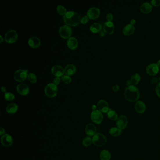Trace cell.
I'll return each mask as SVG.
<instances>
[{"label": "cell", "mask_w": 160, "mask_h": 160, "mask_svg": "<svg viewBox=\"0 0 160 160\" xmlns=\"http://www.w3.org/2000/svg\"><path fill=\"white\" fill-rule=\"evenodd\" d=\"M93 143L97 147H102L105 145L107 142V139L102 133H96L92 138Z\"/></svg>", "instance_id": "3957f363"}, {"label": "cell", "mask_w": 160, "mask_h": 160, "mask_svg": "<svg viewBox=\"0 0 160 160\" xmlns=\"http://www.w3.org/2000/svg\"><path fill=\"white\" fill-rule=\"evenodd\" d=\"M65 73L68 76L73 75L76 71V67L73 64H68L65 67Z\"/></svg>", "instance_id": "603a6c76"}, {"label": "cell", "mask_w": 160, "mask_h": 160, "mask_svg": "<svg viewBox=\"0 0 160 160\" xmlns=\"http://www.w3.org/2000/svg\"><path fill=\"white\" fill-rule=\"evenodd\" d=\"M136 23V20L134 19H132L131 20V25H134Z\"/></svg>", "instance_id": "f6af8a7d"}, {"label": "cell", "mask_w": 160, "mask_h": 160, "mask_svg": "<svg viewBox=\"0 0 160 160\" xmlns=\"http://www.w3.org/2000/svg\"><path fill=\"white\" fill-rule=\"evenodd\" d=\"M1 143L3 146L10 147L12 145L13 139L11 136L8 134H5L1 137Z\"/></svg>", "instance_id": "4fadbf2b"}, {"label": "cell", "mask_w": 160, "mask_h": 160, "mask_svg": "<svg viewBox=\"0 0 160 160\" xmlns=\"http://www.w3.org/2000/svg\"><path fill=\"white\" fill-rule=\"evenodd\" d=\"M107 20V21H109V22H111L113 19V16L112 14L109 13L107 14L106 16Z\"/></svg>", "instance_id": "f35d334b"}, {"label": "cell", "mask_w": 160, "mask_h": 160, "mask_svg": "<svg viewBox=\"0 0 160 160\" xmlns=\"http://www.w3.org/2000/svg\"><path fill=\"white\" fill-rule=\"evenodd\" d=\"M128 119L125 115H121L118 117V118L116 120V126L121 130L126 128L128 125Z\"/></svg>", "instance_id": "9c48e42d"}, {"label": "cell", "mask_w": 160, "mask_h": 160, "mask_svg": "<svg viewBox=\"0 0 160 160\" xmlns=\"http://www.w3.org/2000/svg\"><path fill=\"white\" fill-rule=\"evenodd\" d=\"M97 108L98 110L101 112L106 113L109 110V105L108 103L103 100H100L97 103Z\"/></svg>", "instance_id": "7c38bea8"}, {"label": "cell", "mask_w": 160, "mask_h": 160, "mask_svg": "<svg viewBox=\"0 0 160 160\" xmlns=\"http://www.w3.org/2000/svg\"><path fill=\"white\" fill-rule=\"evenodd\" d=\"M151 3L154 6H159L160 5V0H152Z\"/></svg>", "instance_id": "d590c367"}, {"label": "cell", "mask_w": 160, "mask_h": 160, "mask_svg": "<svg viewBox=\"0 0 160 160\" xmlns=\"http://www.w3.org/2000/svg\"><path fill=\"white\" fill-rule=\"evenodd\" d=\"M157 64L158 67L160 68V59L159 60V61H158Z\"/></svg>", "instance_id": "681fc988"}, {"label": "cell", "mask_w": 160, "mask_h": 160, "mask_svg": "<svg viewBox=\"0 0 160 160\" xmlns=\"http://www.w3.org/2000/svg\"><path fill=\"white\" fill-rule=\"evenodd\" d=\"M72 31L71 28L67 26V25H64L60 27L59 29V34L61 37L63 39H68L70 38L72 34Z\"/></svg>", "instance_id": "8992f818"}, {"label": "cell", "mask_w": 160, "mask_h": 160, "mask_svg": "<svg viewBox=\"0 0 160 160\" xmlns=\"http://www.w3.org/2000/svg\"><path fill=\"white\" fill-rule=\"evenodd\" d=\"M28 71L27 70L19 69L17 70L14 75V78L17 81L23 82L28 77Z\"/></svg>", "instance_id": "5b68a950"}, {"label": "cell", "mask_w": 160, "mask_h": 160, "mask_svg": "<svg viewBox=\"0 0 160 160\" xmlns=\"http://www.w3.org/2000/svg\"><path fill=\"white\" fill-rule=\"evenodd\" d=\"M28 79L29 81L32 83H35L37 81V77L34 74L31 73L29 74L28 75Z\"/></svg>", "instance_id": "4dcf8cb0"}, {"label": "cell", "mask_w": 160, "mask_h": 160, "mask_svg": "<svg viewBox=\"0 0 160 160\" xmlns=\"http://www.w3.org/2000/svg\"><path fill=\"white\" fill-rule=\"evenodd\" d=\"M126 85L128 87H129V86H132V82H131V81L130 80H127L126 82Z\"/></svg>", "instance_id": "7bdbcfd3"}, {"label": "cell", "mask_w": 160, "mask_h": 160, "mask_svg": "<svg viewBox=\"0 0 160 160\" xmlns=\"http://www.w3.org/2000/svg\"><path fill=\"white\" fill-rule=\"evenodd\" d=\"M109 133L113 137H116L121 134L122 130L118 127H113L109 130Z\"/></svg>", "instance_id": "4316f807"}, {"label": "cell", "mask_w": 160, "mask_h": 160, "mask_svg": "<svg viewBox=\"0 0 160 160\" xmlns=\"http://www.w3.org/2000/svg\"><path fill=\"white\" fill-rule=\"evenodd\" d=\"M99 35L101 37H104V36H105V32H104V31H101L100 32Z\"/></svg>", "instance_id": "ee69618b"}, {"label": "cell", "mask_w": 160, "mask_h": 160, "mask_svg": "<svg viewBox=\"0 0 160 160\" xmlns=\"http://www.w3.org/2000/svg\"><path fill=\"white\" fill-rule=\"evenodd\" d=\"M115 26L112 21H107L104 23L103 26V31L106 33L109 34H112L114 32Z\"/></svg>", "instance_id": "2e32d148"}, {"label": "cell", "mask_w": 160, "mask_h": 160, "mask_svg": "<svg viewBox=\"0 0 160 160\" xmlns=\"http://www.w3.org/2000/svg\"><path fill=\"white\" fill-rule=\"evenodd\" d=\"M112 89L114 92H117L119 89V86L118 85H116L113 87Z\"/></svg>", "instance_id": "ab89813d"}, {"label": "cell", "mask_w": 160, "mask_h": 160, "mask_svg": "<svg viewBox=\"0 0 160 160\" xmlns=\"http://www.w3.org/2000/svg\"><path fill=\"white\" fill-rule=\"evenodd\" d=\"M102 26L99 23H94L91 25L90 27L91 32L94 33H97L102 31Z\"/></svg>", "instance_id": "484cf974"}, {"label": "cell", "mask_w": 160, "mask_h": 160, "mask_svg": "<svg viewBox=\"0 0 160 160\" xmlns=\"http://www.w3.org/2000/svg\"><path fill=\"white\" fill-rule=\"evenodd\" d=\"M155 91H156L158 96L160 98V82L157 85L156 88H155Z\"/></svg>", "instance_id": "74e56055"}, {"label": "cell", "mask_w": 160, "mask_h": 160, "mask_svg": "<svg viewBox=\"0 0 160 160\" xmlns=\"http://www.w3.org/2000/svg\"><path fill=\"white\" fill-rule=\"evenodd\" d=\"M61 79L62 81L66 84L70 83L71 81V77L68 75H64L62 77Z\"/></svg>", "instance_id": "836d02e7"}, {"label": "cell", "mask_w": 160, "mask_h": 160, "mask_svg": "<svg viewBox=\"0 0 160 160\" xmlns=\"http://www.w3.org/2000/svg\"><path fill=\"white\" fill-rule=\"evenodd\" d=\"M159 80H160V78H159Z\"/></svg>", "instance_id": "f907efd6"}, {"label": "cell", "mask_w": 160, "mask_h": 160, "mask_svg": "<svg viewBox=\"0 0 160 160\" xmlns=\"http://www.w3.org/2000/svg\"><path fill=\"white\" fill-rule=\"evenodd\" d=\"M125 98L129 102H134L139 98L140 94L138 88L134 85L127 87L124 92Z\"/></svg>", "instance_id": "7a4b0ae2"}, {"label": "cell", "mask_w": 160, "mask_h": 160, "mask_svg": "<svg viewBox=\"0 0 160 160\" xmlns=\"http://www.w3.org/2000/svg\"><path fill=\"white\" fill-rule=\"evenodd\" d=\"M97 107L96 105H93L92 106V109H93V111H94V110H97Z\"/></svg>", "instance_id": "bcb514c9"}, {"label": "cell", "mask_w": 160, "mask_h": 160, "mask_svg": "<svg viewBox=\"0 0 160 160\" xmlns=\"http://www.w3.org/2000/svg\"><path fill=\"white\" fill-rule=\"evenodd\" d=\"M57 10L58 12L61 15H65V14L67 13V10L62 5H58L57 7Z\"/></svg>", "instance_id": "1f68e13d"}, {"label": "cell", "mask_w": 160, "mask_h": 160, "mask_svg": "<svg viewBox=\"0 0 160 160\" xmlns=\"http://www.w3.org/2000/svg\"><path fill=\"white\" fill-rule=\"evenodd\" d=\"M45 94L49 98H53L57 94V87L54 83H49L46 85L45 88Z\"/></svg>", "instance_id": "277c9868"}, {"label": "cell", "mask_w": 160, "mask_h": 160, "mask_svg": "<svg viewBox=\"0 0 160 160\" xmlns=\"http://www.w3.org/2000/svg\"><path fill=\"white\" fill-rule=\"evenodd\" d=\"M157 82L158 79L157 78H152V80H151V83L153 84L157 83Z\"/></svg>", "instance_id": "60d3db41"}, {"label": "cell", "mask_w": 160, "mask_h": 160, "mask_svg": "<svg viewBox=\"0 0 160 160\" xmlns=\"http://www.w3.org/2000/svg\"><path fill=\"white\" fill-rule=\"evenodd\" d=\"M28 44L32 48H36L40 46L41 42L39 38L37 37H32L28 39Z\"/></svg>", "instance_id": "e0dca14e"}, {"label": "cell", "mask_w": 160, "mask_h": 160, "mask_svg": "<svg viewBox=\"0 0 160 160\" xmlns=\"http://www.w3.org/2000/svg\"><path fill=\"white\" fill-rule=\"evenodd\" d=\"M159 67L157 64L152 63L148 65L146 69L147 73L150 76H154L159 71Z\"/></svg>", "instance_id": "8fae6325"}, {"label": "cell", "mask_w": 160, "mask_h": 160, "mask_svg": "<svg viewBox=\"0 0 160 160\" xmlns=\"http://www.w3.org/2000/svg\"><path fill=\"white\" fill-rule=\"evenodd\" d=\"M134 26L130 24H128L123 27V33L125 35H130L134 33L135 31Z\"/></svg>", "instance_id": "7402d4cb"}, {"label": "cell", "mask_w": 160, "mask_h": 160, "mask_svg": "<svg viewBox=\"0 0 160 160\" xmlns=\"http://www.w3.org/2000/svg\"><path fill=\"white\" fill-rule=\"evenodd\" d=\"M91 119L94 123L99 125L103 122V116L102 112L99 110H94L91 114Z\"/></svg>", "instance_id": "52a82bcc"}, {"label": "cell", "mask_w": 160, "mask_h": 160, "mask_svg": "<svg viewBox=\"0 0 160 160\" xmlns=\"http://www.w3.org/2000/svg\"><path fill=\"white\" fill-rule=\"evenodd\" d=\"M51 72L56 77H62L65 73L64 69L61 66L56 65L52 68Z\"/></svg>", "instance_id": "5bb4252c"}, {"label": "cell", "mask_w": 160, "mask_h": 160, "mask_svg": "<svg viewBox=\"0 0 160 160\" xmlns=\"http://www.w3.org/2000/svg\"><path fill=\"white\" fill-rule=\"evenodd\" d=\"M141 76L138 73H135L133 74L131 77V81L132 85H135L139 83L141 80Z\"/></svg>", "instance_id": "f1b7e54d"}, {"label": "cell", "mask_w": 160, "mask_h": 160, "mask_svg": "<svg viewBox=\"0 0 160 160\" xmlns=\"http://www.w3.org/2000/svg\"><path fill=\"white\" fill-rule=\"evenodd\" d=\"M1 90H2V92H6V87H1Z\"/></svg>", "instance_id": "7dc6e473"}, {"label": "cell", "mask_w": 160, "mask_h": 160, "mask_svg": "<svg viewBox=\"0 0 160 160\" xmlns=\"http://www.w3.org/2000/svg\"><path fill=\"white\" fill-rule=\"evenodd\" d=\"M68 48L71 50L76 49L78 45V42L75 37H71L68 39L67 42Z\"/></svg>", "instance_id": "44dd1931"}, {"label": "cell", "mask_w": 160, "mask_h": 160, "mask_svg": "<svg viewBox=\"0 0 160 160\" xmlns=\"http://www.w3.org/2000/svg\"><path fill=\"white\" fill-rule=\"evenodd\" d=\"M4 98L6 100L10 101V100H13L15 99V96L12 93L6 92L4 94Z\"/></svg>", "instance_id": "d6a6232c"}, {"label": "cell", "mask_w": 160, "mask_h": 160, "mask_svg": "<svg viewBox=\"0 0 160 160\" xmlns=\"http://www.w3.org/2000/svg\"><path fill=\"white\" fill-rule=\"evenodd\" d=\"M18 109H19L18 106L16 103H10L7 106V112L9 114H14L15 113L17 112V111L18 110Z\"/></svg>", "instance_id": "cb8c5ba5"}, {"label": "cell", "mask_w": 160, "mask_h": 160, "mask_svg": "<svg viewBox=\"0 0 160 160\" xmlns=\"http://www.w3.org/2000/svg\"><path fill=\"white\" fill-rule=\"evenodd\" d=\"M100 14V10L98 8L96 7L91 8L87 12V16L89 17V19H96L99 17Z\"/></svg>", "instance_id": "30bf717a"}, {"label": "cell", "mask_w": 160, "mask_h": 160, "mask_svg": "<svg viewBox=\"0 0 160 160\" xmlns=\"http://www.w3.org/2000/svg\"><path fill=\"white\" fill-rule=\"evenodd\" d=\"M93 141H92V139L91 137L90 136L88 137H86L82 141V144L85 147H88L91 145Z\"/></svg>", "instance_id": "f546056e"}, {"label": "cell", "mask_w": 160, "mask_h": 160, "mask_svg": "<svg viewBox=\"0 0 160 160\" xmlns=\"http://www.w3.org/2000/svg\"><path fill=\"white\" fill-rule=\"evenodd\" d=\"M5 131L4 129L3 128V127H1L0 128V135H3L5 133Z\"/></svg>", "instance_id": "b9f144b4"}, {"label": "cell", "mask_w": 160, "mask_h": 160, "mask_svg": "<svg viewBox=\"0 0 160 160\" xmlns=\"http://www.w3.org/2000/svg\"><path fill=\"white\" fill-rule=\"evenodd\" d=\"M152 9H153V7L151 4L148 2L143 3L140 7L141 11L142 12L145 14L150 12Z\"/></svg>", "instance_id": "ffe728a7"}, {"label": "cell", "mask_w": 160, "mask_h": 160, "mask_svg": "<svg viewBox=\"0 0 160 160\" xmlns=\"http://www.w3.org/2000/svg\"><path fill=\"white\" fill-rule=\"evenodd\" d=\"M60 82H61V78H60V77H55L53 80V83L56 86L59 84Z\"/></svg>", "instance_id": "8d00e7d4"}, {"label": "cell", "mask_w": 160, "mask_h": 160, "mask_svg": "<svg viewBox=\"0 0 160 160\" xmlns=\"http://www.w3.org/2000/svg\"><path fill=\"white\" fill-rule=\"evenodd\" d=\"M107 116L108 118L112 121H116L118 118V115L117 113L114 110H113L111 109H109V110L107 113Z\"/></svg>", "instance_id": "83f0119b"}, {"label": "cell", "mask_w": 160, "mask_h": 160, "mask_svg": "<svg viewBox=\"0 0 160 160\" xmlns=\"http://www.w3.org/2000/svg\"><path fill=\"white\" fill-rule=\"evenodd\" d=\"M63 19L66 25L76 26L80 23L81 18L78 13L73 11H69L65 14Z\"/></svg>", "instance_id": "6da1fadb"}, {"label": "cell", "mask_w": 160, "mask_h": 160, "mask_svg": "<svg viewBox=\"0 0 160 160\" xmlns=\"http://www.w3.org/2000/svg\"><path fill=\"white\" fill-rule=\"evenodd\" d=\"M89 17L87 16H85L81 19V23L83 24H86L87 23L88 21H89Z\"/></svg>", "instance_id": "e575fe53"}, {"label": "cell", "mask_w": 160, "mask_h": 160, "mask_svg": "<svg viewBox=\"0 0 160 160\" xmlns=\"http://www.w3.org/2000/svg\"><path fill=\"white\" fill-rule=\"evenodd\" d=\"M85 132L87 135L91 136H94L96 134V128L94 125L92 123H89L87 125L85 128Z\"/></svg>", "instance_id": "ac0fdd59"}, {"label": "cell", "mask_w": 160, "mask_h": 160, "mask_svg": "<svg viewBox=\"0 0 160 160\" xmlns=\"http://www.w3.org/2000/svg\"><path fill=\"white\" fill-rule=\"evenodd\" d=\"M17 37L18 34L17 31L14 30H11L7 32L5 34V40L8 43H14L17 39Z\"/></svg>", "instance_id": "ba28073f"}, {"label": "cell", "mask_w": 160, "mask_h": 160, "mask_svg": "<svg viewBox=\"0 0 160 160\" xmlns=\"http://www.w3.org/2000/svg\"><path fill=\"white\" fill-rule=\"evenodd\" d=\"M111 155L109 151L103 150L100 154V160H110Z\"/></svg>", "instance_id": "d4e9b609"}, {"label": "cell", "mask_w": 160, "mask_h": 160, "mask_svg": "<svg viewBox=\"0 0 160 160\" xmlns=\"http://www.w3.org/2000/svg\"><path fill=\"white\" fill-rule=\"evenodd\" d=\"M135 109L137 112L142 114L145 111L146 106L144 102L141 100H139L135 104Z\"/></svg>", "instance_id": "d6986e66"}, {"label": "cell", "mask_w": 160, "mask_h": 160, "mask_svg": "<svg viewBox=\"0 0 160 160\" xmlns=\"http://www.w3.org/2000/svg\"><path fill=\"white\" fill-rule=\"evenodd\" d=\"M0 39H1V41H0V42H3V38L2 36L0 35Z\"/></svg>", "instance_id": "c3c4849f"}, {"label": "cell", "mask_w": 160, "mask_h": 160, "mask_svg": "<svg viewBox=\"0 0 160 160\" xmlns=\"http://www.w3.org/2000/svg\"><path fill=\"white\" fill-rule=\"evenodd\" d=\"M17 90L19 94L21 96H26L29 92V88L27 85L25 83H21L17 85Z\"/></svg>", "instance_id": "9a60e30c"}]
</instances>
